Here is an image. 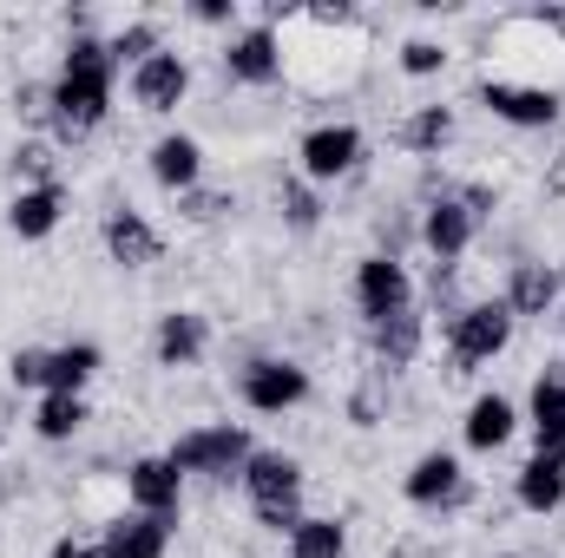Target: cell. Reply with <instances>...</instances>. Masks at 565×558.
<instances>
[{
  "mask_svg": "<svg viewBox=\"0 0 565 558\" xmlns=\"http://www.w3.org/2000/svg\"><path fill=\"white\" fill-rule=\"evenodd\" d=\"M113 79H119V66H113L106 40L73 33L66 60H60V73H53V144H79L106 126V112H113Z\"/></svg>",
  "mask_w": 565,
  "mask_h": 558,
  "instance_id": "obj_1",
  "label": "cell"
},
{
  "mask_svg": "<svg viewBox=\"0 0 565 558\" xmlns=\"http://www.w3.org/2000/svg\"><path fill=\"white\" fill-rule=\"evenodd\" d=\"M237 486H244V500H250V513H257L264 533H282V539H289V533L302 526V460H296V453L257 447V453L244 460Z\"/></svg>",
  "mask_w": 565,
  "mask_h": 558,
  "instance_id": "obj_2",
  "label": "cell"
},
{
  "mask_svg": "<svg viewBox=\"0 0 565 558\" xmlns=\"http://www.w3.org/2000/svg\"><path fill=\"white\" fill-rule=\"evenodd\" d=\"M257 453V440H250V427H237V420H217V427H191V433H178L171 447H164V460L191 480H237L244 473V460Z\"/></svg>",
  "mask_w": 565,
  "mask_h": 558,
  "instance_id": "obj_3",
  "label": "cell"
},
{
  "mask_svg": "<svg viewBox=\"0 0 565 558\" xmlns=\"http://www.w3.org/2000/svg\"><path fill=\"white\" fill-rule=\"evenodd\" d=\"M513 309L500 302V296H487V302H460L454 315H447V355H454V368L467 375V368H480V362H500L507 348H513Z\"/></svg>",
  "mask_w": 565,
  "mask_h": 558,
  "instance_id": "obj_4",
  "label": "cell"
},
{
  "mask_svg": "<svg viewBox=\"0 0 565 558\" xmlns=\"http://www.w3.org/2000/svg\"><path fill=\"white\" fill-rule=\"evenodd\" d=\"M237 395H244L250 415H289V408H302V401L316 395V382H309V368L289 362V355H257V362L237 375Z\"/></svg>",
  "mask_w": 565,
  "mask_h": 558,
  "instance_id": "obj_5",
  "label": "cell"
},
{
  "mask_svg": "<svg viewBox=\"0 0 565 558\" xmlns=\"http://www.w3.org/2000/svg\"><path fill=\"white\" fill-rule=\"evenodd\" d=\"M402 500L415 506V513H460L467 500H473V480H467V466H460V453H447V447H434L422 453L415 466H408V480H402Z\"/></svg>",
  "mask_w": 565,
  "mask_h": 558,
  "instance_id": "obj_6",
  "label": "cell"
},
{
  "mask_svg": "<svg viewBox=\"0 0 565 558\" xmlns=\"http://www.w3.org/2000/svg\"><path fill=\"white\" fill-rule=\"evenodd\" d=\"M355 309H362L369 329L388 322V315H408V309H415V277H408V264L369 250V257L355 264Z\"/></svg>",
  "mask_w": 565,
  "mask_h": 558,
  "instance_id": "obj_7",
  "label": "cell"
},
{
  "mask_svg": "<svg viewBox=\"0 0 565 558\" xmlns=\"http://www.w3.org/2000/svg\"><path fill=\"white\" fill-rule=\"evenodd\" d=\"M362 158H369V139H362V126H349V119L309 126L302 144H296V164H302L309 184H335V178H349Z\"/></svg>",
  "mask_w": 565,
  "mask_h": 558,
  "instance_id": "obj_8",
  "label": "cell"
},
{
  "mask_svg": "<svg viewBox=\"0 0 565 558\" xmlns=\"http://www.w3.org/2000/svg\"><path fill=\"white\" fill-rule=\"evenodd\" d=\"M473 237H480V217L460 204V191H440L422 204V250L434 257V270H460Z\"/></svg>",
  "mask_w": 565,
  "mask_h": 558,
  "instance_id": "obj_9",
  "label": "cell"
},
{
  "mask_svg": "<svg viewBox=\"0 0 565 558\" xmlns=\"http://www.w3.org/2000/svg\"><path fill=\"white\" fill-rule=\"evenodd\" d=\"M480 106L520 132H553L565 112L559 86H513V79H480Z\"/></svg>",
  "mask_w": 565,
  "mask_h": 558,
  "instance_id": "obj_10",
  "label": "cell"
},
{
  "mask_svg": "<svg viewBox=\"0 0 565 558\" xmlns=\"http://www.w3.org/2000/svg\"><path fill=\"white\" fill-rule=\"evenodd\" d=\"M184 93H191V60H184L178 46H164V53H151L145 66H132V106L151 112V119L178 112Z\"/></svg>",
  "mask_w": 565,
  "mask_h": 558,
  "instance_id": "obj_11",
  "label": "cell"
},
{
  "mask_svg": "<svg viewBox=\"0 0 565 558\" xmlns=\"http://www.w3.org/2000/svg\"><path fill=\"white\" fill-rule=\"evenodd\" d=\"M500 302L513 309V322H546L553 309L565 302V282H559V264H540V257H520L507 270V289Z\"/></svg>",
  "mask_w": 565,
  "mask_h": 558,
  "instance_id": "obj_12",
  "label": "cell"
},
{
  "mask_svg": "<svg viewBox=\"0 0 565 558\" xmlns=\"http://www.w3.org/2000/svg\"><path fill=\"white\" fill-rule=\"evenodd\" d=\"M126 493H132V513H151V519H178L184 513V473L164 453H145V460L126 466Z\"/></svg>",
  "mask_w": 565,
  "mask_h": 558,
  "instance_id": "obj_13",
  "label": "cell"
},
{
  "mask_svg": "<svg viewBox=\"0 0 565 558\" xmlns=\"http://www.w3.org/2000/svg\"><path fill=\"white\" fill-rule=\"evenodd\" d=\"M526 427H533V453H553L565 460V362H546L533 375V395H526Z\"/></svg>",
  "mask_w": 565,
  "mask_h": 558,
  "instance_id": "obj_14",
  "label": "cell"
},
{
  "mask_svg": "<svg viewBox=\"0 0 565 558\" xmlns=\"http://www.w3.org/2000/svg\"><path fill=\"white\" fill-rule=\"evenodd\" d=\"M224 79H237V86H277L282 79V33L277 26H244L224 46Z\"/></svg>",
  "mask_w": 565,
  "mask_h": 558,
  "instance_id": "obj_15",
  "label": "cell"
},
{
  "mask_svg": "<svg viewBox=\"0 0 565 558\" xmlns=\"http://www.w3.org/2000/svg\"><path fill=\"white\" fill-rule=\"evenodd\" d=\"M99 237H106V257H113L119 270H151V264L164 257V237H158V224H151L145 211H132V204H126V211H113Z\"/></svg>",
  "mask_w": 565,
  "mask_h": 558,
  "instance_id": "obj_16",
  "label": "cell"
},
{
  "mask_svg": "<svg viewBox=\"0 0 565 558\" xmlns=\"http://www.w3.org/2000/svg\"><path fill=\"white\" fill-rule=\"evenodd\" d=\"M204 348H211V322H204L198 309H171V315H158V329H151V355H158V368H198Z\"/></svg>",
  "mask_w": 565,
  "mask_h": 558,
  "instance_id": "obj_17",
  "label": "cell"
},
{
  "mask_svg": "<svg viewBox=\"0 0 565 558\" xmlns=\"http://www.w3.org/2000/svg\"><path fill=\"white\" fill-rule=\"evenodd\" d=\"M151 178H158V191H171V197H184V191H198L204 184V144L191 139V132H164V139L151 144Z\"/></svg>",
  "mask_w": 565,
  "mask_h": 558,
  "instance_id": "obj_18",
  "label": "cell"
},
{
  "mask_svg": "<svg viewBox=\"0 0 565 558\" xmlns=\"http://www.w3.org/2000/svg\"><path fill=\"white\" fill-rule=\"evenodd\" d=\"M171 526H178V519L126 513V519H113V526H106L99 558H164V552H171Z\"/></svg>",
  "mask_w": 565,
  "mask_h": 558,
  "instance_id": "obj_19",
  "label": "cell"
},
{
  "mask_svg": "<svg viewBox=\"0 0 565 558\" xmlns=\"http://www.w3.org/2000/svg\"><path fill=\"white\" fill-rule=\"evenodd\" d=\"M60 217H66V184L13 191V204H7V230H13L20 244H40V237H53V230H60Z\"/></svg>",
  "mask_w": 565,
  "mask_h": 558,
  "instance_id": "obj_20",
  "label": "cell"
},
{
  "mask_svg": "<svg viewBox=\"0 0 565 558\" xmlns=\"http://www.w3.org/2000/svg\"><path fill=\"white\" fill-rule=\"evenodd\" d=\"M513 506H520V513H559L565 506V460L533 453V460L513 473Z\"/></svg>",
  "mask_w": 565,
  "mask_h": 558,
  "instance_id": "obj_21",
  "label": "cell"
},
{
  "mask_svg": "<svg viewBox=\"0 0 565 558\" xmlns=\"http://www.w3.org/2000/svg\"><path fill=\"white\" fill-rule=\"evenodd\" d=\"M460 433H467L473 453H500V447L520 433V408H513L507 395H473V408H467V420H460Z\"/></svg>",
  "mask_w": 565,
  "mask_h": 558,
  "instance_id": "obj_22",
  "label": "cell"
},
{
  "mask_svg": "<svg viewBox=\"0 0 565 558\" xmlns=\"http://www.w3.org/2000/svg\"><path fill=\"white\" fill-rule=\"evenodd\" d=\"M422 335H427L422 309H408V315H388V322H375V329H369V348H375V368H382V375H395V368H408V362L422 355Z\"/></svg>",
  "mask_w": 565,
  "mask_h": 558,
  "instance_id": "obj_23",
  "label": "cell"
},
{
  "mask_svg": "<svg viewBox=\"0 0 565 558\" xmlns=\"http://www.w3.org/2000/svg\"><path fill=\"white\" fill-rule=\"evenodd\" d=\"M99 342H60L46 348V395H86V382L99 375Z\"/></svg>",
  "mask_w": 565,
  "mask_h": 558,
  "instance_id": "obj_24",
  "label": "cell"
},
{
  "mask_svg": "<svg viewBox=\"0 0 565 558\" xmlns=\"http://www.w3.org/2000/svg\"><path fill=\"white\" fill-rule=\"evenodd\" d=\"M447 139H454V106H415V112L395 126V144H402V151H415V158L447 151Z\"/></svg>",
  "mask_w": 565,
  "mask_h": 558,
  "instance_id": "obj_25",
  "label": "cell"
},
{
  "mask_svg": "<svg viewBox=\"0 0 565 558\" xmlns=\"http://www.w3.org/2000/svg\"><path fill=\"white\" fill-rule=\"evenodd\" d=\"M289 558H349V526L322 519V513H302V526L289 533Z\"/></svg>",
  "mask_w": 565,
  "mask_h": 558,
  "instance_id": "obj_26",
  "label": "cell"
},
{
  "mask_svg": "<svg viewBox=\"0 0 565 558\" xmlns=\"http://www.w3.org/2000/svg\"><path fill=\"white\" fill-rule=\"evenodd\" d=\"M86 420H93L86 395H40V408H33V433H40V440H73Z\"/></svg>",
  "mask_w": 565,
  "mask_h": 558,
  "instance_id": "obj_27",
  "label": "cell"
},
{
  "mask_svg": "<svg viewBox=\"0 0 565 558\" xmlns=\"http://www.w3.org/2000/svg\"><path fill=\"white\" fill-rule=\"evenodd\" d=\"M13 178H20V191L60 184V151H53V139H20L13 144Z\"/></svg>",
  "mask_w": 565,
  "mask_h": 558,
  "instance_id": "obj_28",
  "label": "cell"
},
{
  "mask_svg": "<svg viewBox=\"0 0 565 558\" xmlns=\"http://www.w3.org/2000/svg\"><path fill=\"white\" fill-rule=\"evenodd\" d=\"M106 53H113V66L126 73V66H145L151 53H164V33H158V20H132V26H119V33L106 40Z\"/></svg>",
  "mask_w": 565,
  "mask_h": 558,
  "instance_id": "obj_29",
  "label": "cell"
},
{
  "mask_svg": "<svg viewBox=\"0 0 565 558\" xmlns=\"http://www.w3.org/2000/svg\"><path fill=\"white\" fill-rule=\"evenodd\" d=\"M277 204H282V217H289V230H302V237H309V230L322 224V197H316L309 184H282Z\"/></svg>",
  "mask_w": 565,
  "mask_h": 558,
  "instance_id": "obj_30",
  "label": "cell"
},
{
  "mask_svg": "<svg viewBox=\"0 0 565 558\" xmlns=\"http://www.w3.org/2000/svg\"><path fill=\"white\" fill-rule=\"evenodd\" d=\"M178 211H184L191 224H217L224 211H237V197H231V191H204V184H198V191H184V197H178Z\"/></svg>",
  "mask_w": 565,
  "mask_h": 558,
  "instance_id": "obj_31",
  "label": "cell"
},
{
  "mask_svg": "<svg viewBox=\"0 0 565 558\" xmlns=\"http://www.w3.org/2000/svg\"><path fill=\"white\" fill-rule=\"evenodd\" d=\"M440 66H447V46H440V40H408V46H402V73H408V79H434Z\"/></svg>",
  "mask_w": 565,
  "mask_h": 558,
  "instance_id": "obj_32",
  "label": "cell"
},
{
  "mask_svg": "<svg viewBox=\"0 0 565 558\" xmlns=\"http://www.w3.org/2000/svg\"><path fill=\"white\" fill-rule=\"evenodd\" d=\"M13 106H20V119H26V126L53 132V79H46V86H20V93H13Z\"/></svg>",
  "mask_w": 565,
  "mask_h": 558,
  "instance_id": "obj_33",
  "label": "cell"
},
{
  "mask_svg": "<svg viewBox=\"0 0 565 558\" xmlns=\"http://www.w3.org/2000/svg\"><path fill=\"white\" fill-rule=\"evenodd\" d=\"M7 382H13V388H40V395H46V348H13Z\"/></svg>",
  "mask_w": 565,
  "mask_h": 558,
  "instance_id": "obj_34",
  "label": "cell"
},
{
  "mask_svg": "<svg viewBox=\"0 0 565 558\" xmlns=\"http://www.w3.org/2000/svg\"><path fill=\"white\" fill-rule=\"evenodd\" d=\"M349 415H355V427H382V395H375V382L349 395Z\"/></svg>",
  "mask_w": 565,
  "mask_h": 558,
  "instance_id": "obj_35",
  "label": "cell"
},
{
  "mask_svg": "<svg viewBox=\"0 0 565 558\" xmlns=\"http://www.w3.org/2000/svg\"><path fill=\"white\" fill-rule=\"evenodd\" d=\"M191 20H204V26H231V20H237V0H191Z\"/></svg>",
  "mask_w": 565,
  "mask_h": 558,
  "instance_id": "obj_36",
  "label": "cell"
},
{
  "mask_svg": "<svg viewBox=\"0 0 565 558\" xmlns=\"http://www.w3.org/2000/svg\"><path fill=\"white\" fill-rule=\"evenodd\" d=\"M46 558H99V546H79V539H53Z\"/></svg>",
  "mask_w": 565,
  "mask_h": 558,
  "instance_id": "obj_37",
  "label": "cell"
},
{
  "mask_svg": "<svg viewBox=\"0 0 565 558\" xmlns=\"http://www.w3.org/2000/svg\"><path fill=\"white\" fill-rule=\"evenodd\" d=\"M500 558H540V552H500Z\"/></svg>",
  "mask_w": 565,
  "mask_h": 558,
  "instance_id": "obj_38",
  "label": "cell"
},
{
  "mask_svg": "<svg viewBox=\"0 0 565 558\" xmlns=\"http://www.w3.org/2000/svg\"><path fill=\"white\" fill-rule=\"evenodd\" d=\"M553 315H559V329H565V302H559V309H553Z\"/></svg>",
  "mask_w": 565,
  "mask_h": 558,
  "instance_id": "obj_39",
  "label": "cell"
},
{
  "mask_svg": "<svg viewBox=\"0 0 565 558\" xmlns=\"http://www.w3.org/2000/svg\"><path fill=\"white\" fill-rule=\"evenodd\" d=\"M559 282H565V264H559Z\"/></svg>",
  "mask_w": 565,
  "mask_h": 558,
  "instance_id": "obj_40",
  "label": "cell"
}]
</instances>
